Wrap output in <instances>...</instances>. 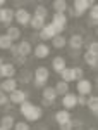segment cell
<instances>
[{
    "label": "cell",
    "instance_id": "obj_1",
    "mask_svg": "<svg viewBox=\"0 0 98 130\" xmlns=\"http://www.w3.org/2000/svg\"><path fill=\"white\" fill-rule=\"evenodd\" d=\"M19 111L28 121H38L43 116V109L40 106H36L35 102H29V101H24L22 104H19Z\"/></svg>",
    "mask_w": 98,
    "mask_h": 130
},
{
    "label": "cell",
    "instance_id": "obj_2",
    "mask_svg": "<svg viewBox=\"0 0 98 130\" xmlns=\"http://www.w3.org/2000/svg\"><path fill=\"white\" fill-rule=\"evenodd\" d=\"M33 85L35 89H45L47 83H48V78H50V71L47 66H38L35 70V75H33Z\"/></svg>",
    "mask_w": 98,
    "mask_h": 130
},
{
    "label": "cell",
    "instance_id": "obj_3",
    "mask_svg": "<svg viewBox=\"0 0 98 130\" xmlns=\"http://www.w3.org/2000/svg\"><path fill=\"white\" fill-rule=\"evenodd\" d=\"M93 5H95V2H91V0H74L72 9H67V10H71V16H72V18H81V16H84V12L89 10Z\"/></svg>",
    "mask_w": 98,
    "mask_h": 130
},
{
    "label": "cell",
    "instance_id": "obj_4",
    "mask_svg": "<svg viewBox=\"0 0 98 130\" xmlns=\"http://www.w3.org/2000/svg\"><path fill=\"white\" fill-rule=\"evenodd\" d=\"M31 14L28 9L21 7V9H14V19L17 21V24L21 26H29V21H31Z\"/></svg>",
    "mask_w": 98,
    "mask_h": 130
},
{
    "label": "cell",
    "instance_id": "obj_5",
    "mask_svg": "<svg viewBox=\"0 0 98 130\" xmlns=\"http://www.w3.org/2000/svg\"><path fill=\"white\" fill-rule=\"evenodd\" d=\"M55 35H59V33H57V30L53 28V24H52V23L45 24V26H43V28L38 31V38L43 42V43H45L47 40H52V38H53Z\"/></svg>",
    "mask_w": 98,
    "mask_h": 130
},
{
    "label": "cell",
    "instance_id": "obj_6",
    "mask_svg": "<svg viewBox=\"0 0 98 130\" xmlns=\"http://www.w3.org/2000/svg\"><path fill=\"white\" fill-rule=\"evenodd\" d=\"M76 90H78V95H84L88 97L93 90V83L91 80H86V78H81V80L76 82Z\"/></svg>",
    "mask_w": 98,
    "mask_h": 130
},
{
    "label": "cell",
    "instance_id": "obj_7",
    "mask_svg": "<svg viewBox=\"0 0 98 130\" xmlns=\"http://www.w3.org/2000/svg\"><path fill=\"white\" fill-rule=\"evenodd\" d=\"M52 24H53V28L57 30L59 35H62V31L66 30V26H67V16L66 14H53V18H52Z\"/></svg>",
    "mask_w": 98,
    "mask_h": 130
},
{
    "label": "cell",
    "instance_id": "obj_8",
    "mask_svg": "<svg viewBox=\"0 0 98 130\" xmlns=\"http://www.w3.org/2000/svg\"><path fill=\"white\" fill-rule=\"evenodd\" d=\"M67 45L71 47L72 52H78V50L84 45V37H83L81 33H74V35H71L67 38Z\"/></svg>",
    "mask_w": 98,
    "mask_h": 130
},
{
    "label": "cell",
    "instance_id": "obj_9",
    "mask_svg": "<svg viewBox=\"0 0 98 130\" xmlns=\"http://www.w3.org/2000/svg\"><path fill=\"white\" fill-rule=\"evenodd\" d=\"M24 101H28V92H26V90L16 89L14 92L9 94V102L10 104H22Z\"/></svg>",
    "mask_w": 98,
    "mask_h": 130
},
{
    "label": "cell",
    "instance_id": "obj_10",
    "mask_svg": "<svg viewBox=\"0 0 98 130\" xmlns=\"http://www.w3.org/2000/svg\"><path fill=\"white\" fill-rule=\"evenodd\" d=\"M14 21V9H10V7H4V9L0 10V23L4 24V26H12L10 23Z\"/></svg>",
    "mask_w": 98,
    "mask_h": 130
},
{
    "label": "cell",
    "instance_id": "obj_11",
    "mask_svg": "<svg viewBox=\"0 0 98 130\" xmlns=\"http://www.w3.org/2000/svg\"><path fill=\"white\" fill-rule=\"evenodd\" d=\"M76 94H66V95H62V106L66 108V111H71L74 109V108H78V102H76Z\"/></svg>",
    "mask_w": 98,
    "mask_h": 130
},
{
    "label": "cell",
    "instance_id": "obj_12",
    "mask_svg": "<svg viewBox=\"0 0 98 130\" xmlns=\"http://www.w3.org/2000/svg\"><path fill=\"white\" fill-rule=\"evenodd\" d=\"M0 73H2V78L7 80V78H14L16 76V66L12 62H4L0 66Z\"/></svg>",
    "mask_w": 98,
    "mask_h": 130
},
{
    "label": "cell",
    "instance_id": "obj_13",
    "mask_svg": "<svg viewBox=\"0 0 98 130\" xmlns=\"http://www.w3.org/2000/svg\"><path fill=\"white\" fill-rule=\"evenodd\" d=\"M33 54H35V57H38V59H45V57H48L50 56V47L47 43H38V45H35V50H33Z\"/></svg>",
    "mask_w": 98,
    "mask_h": 130
},
{
    "label": "cell",
    "instance_id": "obj_14",
    "mask_svg": "<svg viewBox=\"0 0 98 130\" xmlns=\"http://www.w3.org/2000/svg\"><path fill=\"white\" fill-rule=\"evenodd\" d=\"M16 89H17V80L16 78H7V80H4L0 83V90L5 92L7 95H9L10 92H14Z\"/></svg>",
    "mask_w": 98,
    "mask_h": 130
},
{
    "label": "cell",
    "instance_id": "obj_15",
    "mask_svg": "<svg viewBox=\"0 0 98 130\" xmlns=\"http://www.w3.org/2000/svg\"><path fill=\"white\" fill-rule=\"evenodd\" d=\"M41 95H43V101H47L48 104H53L55 99H57V94H55V89L53 87H45V89H41Z\"/></svg>",
    "mask_w": 98,
    "mask_h": 130
},
{
    "label": "cell",
    "instance_id": "obj_16",
    "mask_svg": "<svg viewBox=\"0 0 98 130\" xmlns=\"http://www.w3.org/2000/svg\"><path fill=\"white\" fill-rule=\"evenodd\" d=\"M17 47H19V56H22V57H28L29 54H33L31 42H28V40H21V42H17Z\"/></svg>",
    "mask_w": 98,
    "mask_h": 130
},
{
    "label": "cell",
    "instance_id": "obj_17",
    "mask_svg": "<svg viewBox=\"0 0 98 130\" xmlns=\"http://www.w3.org/2000/svg\"><path fill=\"white\" fill-rule=\"evenodd\" d=\"M64 68H67L66 57H62V56H57V57H53V59H52V70L55 71V73H60V71L64 70Z\"/></svg>",
    "mask_w": 98,
    "mask_h": 130
},
{
    "label": "cell",
    "instance_id": "obj_18",
    "mask_svg": "<svg viewBox=\"0 0 98 130\" xmlns=\"http://www.w3.org/2000/svg\"><path fill=\"white\" fill-rule=\"evenodd\" d=\"M14 125H16V120H14V116H10V115H4V116L0 118V128L12 130Z\"/></svg>",
    "mask_w": 98,
    "mask_h": 130
},
{
    "label": "cell",
    "instance_id": "obj_19",
    "mask_svg": "<svg viewBox=\"0 0 98 130\" xmlns=\"http://www.w3.org/2000/svg\"><path fill=\"white\" fill-rule=\"evenodd\" d=\"M5 35L10 38L12 43H14V42H21V28H17V26H9Z\"/></svg>",
    "mask_w": 98,
    "mask_h": 130
},
{
    "label": "cell",
    "instance_id": "obj_20",
    "mask_svg": "<svg viewBox=\"0 0 98 130\" xmlns=\"http://www.w3.org/2000/svg\"><path fill=\"white\" fill-rule=\"evenodd\" d=\"M86 108H88L95 116L98 115V97L96 95H88V99H86Z\"/></svg>",
    "mask_w": 98,
    "mask_h": 130
},
{
    "label": "cell",
    "instance_id": "obj_21",
    "mask_svg": "<svg viewBox=\"0 0 98 130\" xmlns=\"http://www.w3.org/2000/svg\"><path fill=\"white\" fill-rule=\"evenodd\" d=\"M71 120V113L66 109H59L57 113H55V121L59 123V125H64V123H67V121Z\"/></svg>",
    "mask_w": 98,
    "mask_h": 130
},
{
    "label": "cell",
    "instance_id": "obj_22",
    "mask_svg": "<svg viewBox=\"0 0 98 130\" xmlns=\"http://www.w3.org/2000/svg\"><path fill=\"white\" fill-rule=\"evenodd\" d=\"M83 59H84V64H86V66H89L91 70H96V66H98V56H93V54L84 52Z\"/></svg>",
    "mask_w": 98,
    "mask_h": 130
},
{
    "label": "cell",
    "instance_id": "obj_23",
    "mask_svg": "<svg viewBox=\"0 0 98 130\" xmlns=\"http://www.w3.org/2000/svg\"><path fill=\"white\" fill-rule=\"evenodd\" d=\"M59 75H60V80L66 82V83L76 82V78H74V73H72V68H64V70L60 71Z\"/></svg>",
    "mask_w": 98,
    "mask_h": 130
},
{
    "label": "cell",
    "instance_id": "obj_24",
    "mask_svg": "<svg viewBox=\"0 0 98 130\" xmlns=\"http://www.w3.org/2000/svg\"><path fill=\"white\" fill-rule=\"evenodd\" d=\"M52 45H53L55 49H64V47L67 45V38H66L64 35H55V37L52 38Z\"/></svg>",
    "mask_w": 98,
    "mask_h": 130
},
{
    "label": "cell",
    "instance_id": "obj_25",
    "mask_svg": "<svg viewBox=\"0 0 98 130\" xmlns=\"http://www.w3.org/2000/svg\"><path fill=\"white\" fill-rule=\"evenodd\" d=\"M53 89H55V94H57V97H59V95H66V94H69V83H66V82L59 80V82H57V85H55Z\"/></svg>",
    "mask_w": 98,
    "mask_h": 130
},
{
    "label": "cell",
    "instance_id": "obj_26",
    "mask_svg": "<svg viewBox=\"0 0 98 130\" xmlns=\"http://www.w3.org/2000/svg\"><path fill=\"white\" fill-rule=\"evenodd\" d=\"M45 24H47V21H45V19H40V18H36V16H31L29 26H31L35 31H40L43 26H45Z\"/></svg>",
    "mask_w": 98,
    "mask_h": 130
},
{
    "label": "cell",
    "instance_id": "obj_27",
    "mask_svg": "<svg viewBox=\"0 0 98 130\" xmlns=\"http://www.w3.org/2000/svg\"><path fill=\"white\" fill-rule=\"evenodd\" d=\"M96 23H98V7H96V4L89 9V19H88V24L89 26H96Z\"/></svg>",
    "mask_w": 98,
    "mask_h": 130
},
{
    "label": "cell",
    "instance_id": "obj_28",
    "mask_svg": "<svg viewBox=\"0 0 98 130\" xmlns=\"http://www.w3.org/2000/svg\"><path fill=\"white\" fill-rule=\"evenodd\" d=\"M53 9L57 14H66V10H67V2L66 0H55L53 2Z\"/></svg>",
    "mask_w": 98,
    "mask_h": 130
},
{
    "label": "cell",
    "instance_id": "obj_29",
    "mask_svg": "<svg viewBox=\"0 0 98 130\" xmlns=\"http://www.w3.org/2000/svg\"><path fill=\"white\" fill-rule=\"evenodd\" d=\"M33 16H36V18H40V19L47 21V18H48V9H47L45 5H36V9H35V14H33Z\"/></svg>",
    "mask_w": 98,
    "mask_h": 130
},
{
    "label": "cell",
    "instance_id": "obj_30",
    "mask_svg": "<svg viewBox=\"0 0 98 130\" xmlns=\"http://www.w3.org/2000/svg\"><path fill=\"white\" fill-rule=\"evenodd\" d=\"M10 45H12V42H10V38L4 33V35H0V49L2 50H9Z\"/></svg>",
    "mask_w": 98,
    "mask_h": 130
},
{
    "label": "cell",
    "instance_id": "obj_31",
    "mask_svg": "<svg viewBox=\"0 0 98 130\" xmlns=\"http://www.w3.org/2000/svg\"><path fill=\"white\" fill-rule=\"evenodd\" d=\"M86 52L93 54V56H98V42H89L88 47H86Z\"/></svg>",
    "mask_w": 98,
    "mask_h": 130
},
{
    "label": "cell",
    "instance_id": "obj_32",
    "mask_svg": "<svg viewBox=\"0 0 98 130\" xmlns=\"http://www.w3.org/2000/svg\"><path fill=\"white\" fill-rule=\"evenodd\" d=\"M14 130H31V127H29V123H28V121H16Z\"/></svg>",
    "mask_w": 98,
    "mask_h": 130
},
{
    "label": "cell",
    "instance_id": "obj_33",
    "mask_svg": "<svg viewBox=\"0 0 98 130\" xmlns=\"http://www.w3.org/2000/svg\"><path fill=\"white\" fill-rule=\"evenodd\" d=\"M72 73H74V78H76V80H81L83 75H84V70L79 68V66H74V68H72Z\"/></svg>",
    "mask_w": 98,
    "mask_h": 130
},
{
    "label": "cell",
    "instance_id": "obj_34",
    "mask_svg": "<svg viewBox=\"0 0 98 130\" xmlns=\"http://www.w3.org/2000/svg\"><path fill=\"white\" fill-rule=\"evenodd\" d=\"M7 104H9V95L0 90V108H4V106H7Z\"/></svg>",
    "mask_w": 98,
    "mask_h": 130
},
{
    "label": "cell",
    "instance_id": "obj_35",
    "mask_svg": "<svg viewBox=\"0 0 98 130\" xmlns=\"http://www.w3.org/2000/svg\"><path fill=\"white\" fill-rule=\"evenodd\" d=\"M31 78H33V75H31L29 71H24V73H22V75L19 76V80L22 82V83H28V82H29Z\"/></svg>",
    "mask_w": 98,
    "mask_h": 130
},
{
    "label": "cell",
    "instance_id": "obj_36",
    "mask_svg": "<svg viewBox=\"0 0 98 130\" xmlns=\"http://www.w3.org/2000/svg\"><path fill=\"white\" fill-rule=\"evenodd\" d=\"M60 130H74V125H72V118L67 121V123H64V125H59Z\"/></svg>",
    "mask_w": 98,
    "mask_h": 130
},
{
    "label": "cell",
    "instance_id": "obj_37",
    "mask_svg": "<svg viewBox=\"0 0 98 130\" xmlns=\"http://www.w3.org/2000/svg\"><path fill=\"white\" fill-rule=\"evenodd\" d=\"M12 64H14V66H16V64H21V66H22V64H26V57H22V56H16Z\"/></svg>",
    "mask_w": 98,
    "mask_h": 130
},
{
    "label": "cell",
    "instance_id": "obj_38",
    "mask_svg": "<svg viewBox=\"0 0 98 130\" xmlns=\"http://www.w3.org/2000/svg\"><path fill=\"white\" fill-rule=\"evenodd\" d=\"M9 50H10V54H12V57H16V56H19V47H17V43H12Z\"/></svg>",
    "mask_w": 98,
    "mask_h": 130
},
{
    "label": "cell",
    "instance_id": "obj_39",
    "mask_svg": "<svg viewBox=\"0 0 98 130\" xmlns=\"http://www.w3.org/2000/svg\"><path fill=\"white\" fill-rule=\"evenodd\" d=\"M86 99H88V97H84V95H78V97H76L78 106H86Z\"/></svg>",
    "mask_w": 98,
    "mask_h": 130
},
{
    "label": "cell",
    "instance_id": "obj_40",
    "mask_svg": "<svg viewBox=\"0 0 98 130\" xmlns=\"http://www.w3.org/2000/svg\"><path fill=\"white\" fill-rule=\"evenodd\" d=\"M4 7H5V2H4V0H0V9H4Z\"/></svg>",
    "mask_w": 98,
    "mask_h": 130
},
{
    "label": "cell",
    "instance_id": "obj_41",
    "mask_svg": "<svg viewBox=\"0 0 98 130\" xmlns=\"http://www.w3.org/2000/svg\"><path fill=\"white\" fill-rule=\"evenodd\" d=\"M4 62H5V61H4V57H2V56H0V64H4Z\"/></svg>",
    "mask_w": 98,
    "mask_h": 130
},
{
    "label": "cell",
    "instance_id": "obj_42",
    "mask_svg": "<svg viewBox=\"0 0 98 130\" xmlns=\"http://www.w3.org/2000/svg\"><path fill=\"white\" fill-rule=\"evenodd\" d=\"M38 130H47V128H45V127H41V128H38Z\"/></svg>",
    "mask_w": 98,
    "mask_h": 130
},
{
    "label": "cell",
    "instance_id": "obj_43",
    "mask_svg": "<svg viewBox=\"0 0 98 130\" xmlns=\"http://www.w3.org/2000/svg\"><path fill=\"white\" fill-rule=\"evenodd\" d=\"M89 130H96V128H89Z\"/></svg>",
    "mask_w": 98,
    "mask_h": 130
},
{
    "label": "cell",
    "instance_id": "obj_44",
    "mask_svg": "<svg viewBox=\"0 0 98 130\" xmlns=\"http://www.w3.org/2000/svg\"><path fill=\"white\" fill-rule=\"evenodd\" d=\"M0 130H4V128H0Z\"/></svg>",
    "mask_w": 98,
    "mask_h": 130
}]
</instances>
